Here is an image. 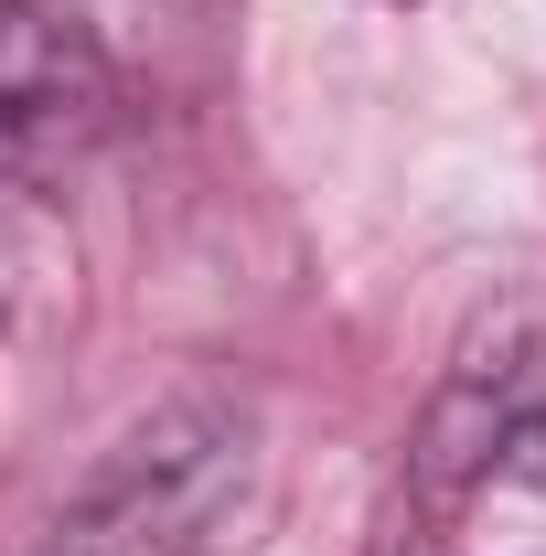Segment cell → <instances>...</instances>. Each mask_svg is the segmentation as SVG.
I'll list each match as a JSON object with an SVG mask.
<instances>
[{"label": "cell", "mask_w": 546, "mask_h": 556, "mask_svg": "<svg viewBox=\"0 0 546 556\" xmlns=\"http://www.w3.org/2000/svg\"><path fill=\"white\" fill-rule=\"evenodd\" d=\"M247 482V417L172 407L97 471V492L44 535V556H183Z\"/></svg>", "instance_id": "cell-1"}, {"label": "cell", "mask_w": 546, "mask_h": 556, "mask_svg": "<svg viewBox=\"0 0 546 556\" xmlns=\"http://www.w3.org/2000/svg\"><path fill=\"white\" fill-rule=\"evenodd\" d=\"M493 471L514 492H546V396H525V407L493 428Z\"/></svg>", "instance_id": "cell-3"}, {"label": "cell", "mask_w": 546, "mask_h": 556, "mask_svg": "<svg viewBox=\"0 0 546 556\" xmlns=\"http://www.w3.org/2000/svg\"><path fill=\"white\" fill-rule=\"evenodd\" d=\"M86 97H97V65H86L75 22L54 0H0V129L44 139V129H65Z\"/></svg>", "instance_id": "cell-2"}]
</instances>
